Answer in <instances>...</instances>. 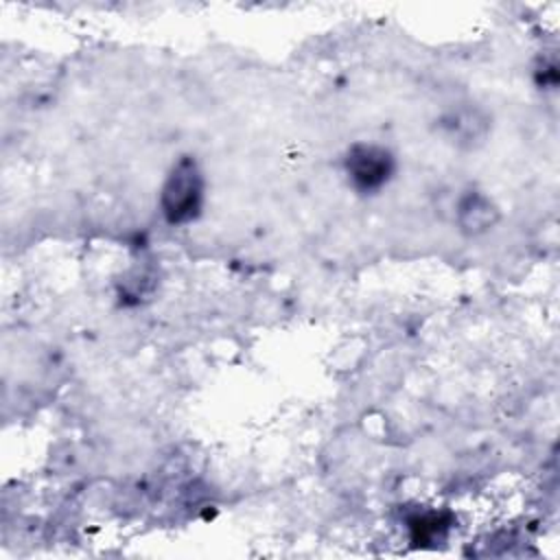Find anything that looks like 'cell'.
<instances>
[{
    "mask_svg": "<svg viewBox=\"0 0 560 560\" xmlns=\"http://www.w3.org/2000/svg\"><path fill=\"white\" fill-rule=\"evenodd\" d=\"M203 175L199 164L192 158H179L162 188H160V210L166 223L186 225L201 214L203 208Z\"/></svg>",
    "mask_w": 560,
    "mask_h": 560,
    "instance_id": "6da1fadb",
    "label": "cell"
},
{
    "mask_svg": "<svg viewBox=\"0 0 560 560\" xmlns=\"http://www.w3.org/2000/svg\"><path fill=\"white\" fill-rule=\"evenodd\" d=\"M396 171L394 153L376 142H354L343 155L348 184L361 195L381 192Z\"/></svg>",
    "mask_w": 560,
    "mask_h": 560,
    "instance_id": "7a4b0ae2",
    "label": "cell"
},
{
    "mask_svg": "<svg viewBox=\"0 0 560 560\" xmlns=\"http://www.w3.org/2000/svg\"><path fill=\"white\" fill-rule=\"evenodd\" d=\"M499 219L497 206L479 190H468L457 203L459 228L468 234H481L490 230Z\"/></svg>",
    "mask_w": 560,
    "mask_h": 560,
    "instance_id": "3957f363",
    "label": "cell"
},
{
    "mask_svg": "<svg viewBox=\"0 0 560 560\" xmlns=\"http://www.w3.org/2000/svg\"><path fill=\"white\" fill-rule=\"evenodd\" d=\"M448 527H451V516L444 512H422L409 518L411 540L418 545L442 540L448 534Z\"/></svg>",
    "mask_w": 560,
    "mask_h": 560,
    "instance_id": "277c9868",
    "label": "cell"
}]
</instances>
